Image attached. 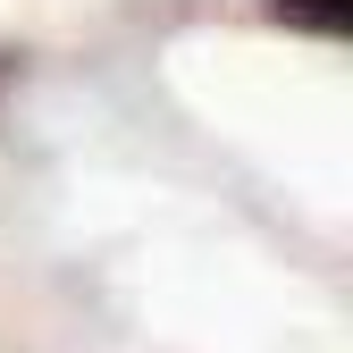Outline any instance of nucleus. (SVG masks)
Wrapping results in <instances>:
<instances>
[{"label": "nucleus", "mask_w": 353, "mask_h": 353, "mask_svg": "<svg viewBox=\"0 0 353 353\" xmlns=\"http://www.w3.org/2000/svg\"><path fill=\"white\" fill-rule=\"evenodd\" d=\"M270 17H278V26H294V34L336 42V34H345V17H353V0H270Z\"/></svg>", "instance_id": "1"}]
</instances>
